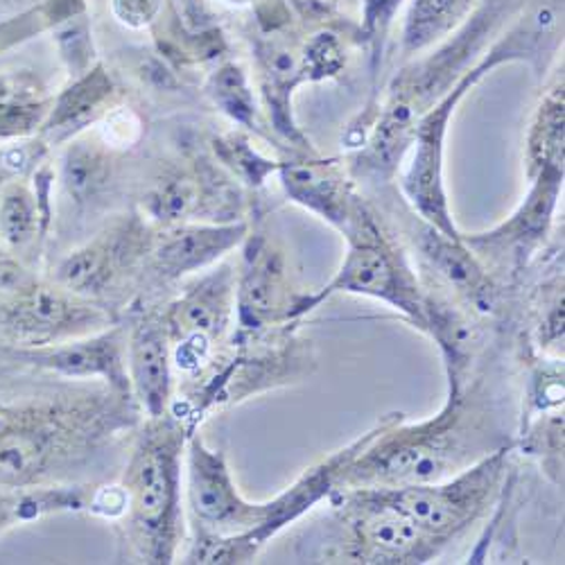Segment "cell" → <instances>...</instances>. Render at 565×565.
Returning a JSON list of instances; mask_svg holds the SVG:
<instances>
[{"label": "cell", "instance_id": "1", "mask_svg": "<svg viewBox=\"0 0 565 565\" xmlns=\"http://www.w3.org/2000/svg\"><path fill=\"white\" fill-rule=\"evenodd\" d=\"M140 418L111 387L62 390L0 407V487L62 484Z\"/></svg>", "mask_w": 565, "mask_h": 565}, {"label": "cell", "instance_id": "2", "mask_svg": "<svg viewBox=\"0 0 565 565\" xmlns=\"http://www.w3.org/2000/svg\"><path fill=\"white\" fill-rule=\"evenodd\" d=\"M191 433L170 409L146 418L131 446L120 480L127 495L120 523L131 554L143 563H174L183 545V457Z\"/></svg>", "mask_w": 565, "mask_h": 565}, {"label": "cell", "instance_id": "3", "mask_svg": "<svg viewBox=\"0 0 565 565\" xmlns=\"http://www.w3.org/2000/svg\"><path fill=\"white\" fill-rule=\"evenodd\" d=\"M468 390L450 392L439 414L409 423L405 414L392 412L385 426L366 448L342 470L338 491L394 489L420 482H437L466 468L470 439ZM473 463V461H470Z\"/></svg>", "mask_w": 565, "mask_h": 565}, {"label": "cell", "instance_id": "4", "mask_svg": "<svg viewBox=\"0 0 565 565\" xmlns=\"http://www.w3.org/2000/svg\"><path fill=\"white\" fill-rule=\"evenodd\" d=\"M513 444L482 455L473 463L437 482H420L381 493L401 509L409 521L426 532L437 545L446 547L500 500L507 482Z\"/></svg>", "mask_w": 565, "mask_h": 565}, {"label": "cell", "instance_id": "5", "mask_svg": "<svg viewBox=\"0 0 565 565\" xmlns=\"http://www.w3.org/2000/svg\"><path fill=\"white\" fill-rule=\"evenodd\" d=\"M347 235L349 254L340 271L321 290L308 295V312L333 295L369 297L403 312L418 331L426 333L428 290L420 288L416 276L390 247L379 226L362 215L358 206L351 224L347 226Z\"/></svg>", "mask_w": 565, "mask_h": 565}, {"label": "cell", "instance_id": "6", "mask_svg": "<svg viewBox=\"0 0 565 565\" xmlns=\"http://www.w3.org/2000/svg\"><path fill=\"white\" fill-rule=\"evenodd\" d=\"M344 541L335 558L364 565L428 563L444 550L396 509L381 489H347L331 495Z\"/></svg>", "mask_w": 565, "mask_h": 565}, {"label": "cell", "instance_id": "7", "mask_svg": "<svg viewBox=\"0 0 565 565\" xmlns=\"http://www.w3.org/2000/svg\"><path fill=\"white\" fill-rule=\"evenodd\" d=\"M235 282L238 267L220 263L179 292L163 310L172 344V366L195 381L226 342L235 321Z\"/></svg>", "mask_w": 565, "mask_h": 565}, {"label": "cell", "instance_id": "8", "mask_svg": "<svg viewBox=\"0 0 565 565\" xmlns=\"http://www.w3.org/2000/svg\"><path fill=\"white\" fill-rule=\"evenodd\" d=\"M114 326V312L73 295L57 282L28 280L14 292L0 295V338L10 347H41L84 338Z\"/></svg>", "mask_w": 565, "mask_h": 565}, {"label": "cell", "instance_id": "9", "mask_svg": "<svg viewBox=\"0 0 565 565\" xmlns=\"http://www.w3.org/2000/svg\"><path fill=\"white\" fill-rule=\"evenodd\" d=\"M493 62H487L473 73H468L457 86H452L446 96L418 120L409 143L412 161L403 179L405 195L423 220L439 228L441 233L450 235V238H461V235L452 224L444 191V140L448 131V120L457 103L463 98V93L478 82V77Z\"/></svg>", "mask_w": 565, "mask_h": 565}, {"label": "cell", "instance_id": "10", "mask_svg": "<svg viewBox=\"0 0 565 565\" xmlns=\"http://www.w3.org/2000/svg\"><path fill=\"white\" fill-rule=\"evenodd\" d=\"M308 295L292 286L280 252L263 238L247 245L235 282V323L241 331L297 323L308 315Z\"/></svg>", "mask_w": 565, "mask_h": 565}, {"label": "cell", "instance_id": "11", "mask_svg": "<svg viewBox=\"0 0 565 565\" xmlns=\"http://www.w3.org/2000/svg\"><path fill=\"white\" fill-rule=\"evenodd\" d=\"M0 353L12 362L53 373L64 381H96L118 394L131 396L127 371V328L116 323L84 338L41 347H3Z\"/></svg>", "mask_w": 565, "mask_h": 565}, {"label": "cell", "instance_id": "12", "mask_svg": "<svg viewBox=\"0 0 565 565\" xmlns=\"http://www.w3.org/2000/svg\"><path fill=\"white\" fill-rule=\"evenodd\" d=\"M127 371L131 396L146 418L174 407L172 344L163 312H143L127 331Z\"/></svg>", "mask_w": 565, "mask_h": 565}, {"label": "cell", "instance_id": "13", "mask_svg": "<svg viewBox=\"0 0 565 565\" xmlns=\"http://www.w3.org/2000/svg\"><path fill=\"white\" fill-rule=\"evenodd\" d=\"M245 238L247 226L243 222L170 224L148 247L150 267L161 280H179L217 265Z\"/></svg>", "mask_w": 565, "mask_h": 565}, {"label": "cell", "instance_id": "14", "mask_svg": "<svg viewBox=\"0 0 565 565\" xmlns=\"http://www.w3.org/2000/svg\"><path fill=\"white\" fill-rule=\"evenodd\" d=\"M140 256L143 254L134 238L118 235V238L90 243L64 256L53 269L51 280L73 295L109 308V299L125 292L122 288Z\"/></svg>", "mask_w": 565, "mask_h": 565}, {"label": "cell", "instance_id": "15", "mask_svg": "<svg viewBox=\"0 0 565 565\" xmlns=\"http://www.w3.org/2000/svg\"><path fill=\"white\" fill-rule=\"evenodd\" d=\"M563 183V170H539L536 181L530 198L525 200L523 209L518 211L509 222L498 226L491 233L470 235V238H461V243L478 254L491 256L495 263H502L504 256L518 265H523L530 254L541 245L545 238L547 226L552 222V213L556 206V198Z\"/></svg>", "mask_w": 565, "mask_h": 565}, {"label": "cell", "instance_id": "16", "mask_svg": "<svg viewBox=\"0 0 565 565\" xmlns=\"http://www.w3.org/2000/svg\"><path fill=\"white\" fill-rule=\"evenodd\" d=\"M418 252L428 269L441 278L444 286L466 301L473 310L489 312L495 306L498 290L489 267L482 265L478 254L470 252L461 238H450L439 228L426 224L418 231Z\"/></svg>", "mask_w": 565, "mask_h": 565}, {"label": "cell", "instance_id": "17", "mask_svg": "<svg viewBox=\"0 0 565 565\" xmlns=\"http://www.w3.org/2000/svg\"><path fill=\"white\" fill-rule=\"evenodd\" d=\"M280 174L286 193L295 202L303 204L306 209L319 213L331 224L347 231L355 213V202L349 193L347 183L333 168L303 161L282 166Z\"/></svg>", "mask_w": 565, "mask_h": 565}, {"label": "cell", "instance_id": "18", "mask_svg": "<svg viewBox=\"0 0 565 565\" xmlns=\"http://www.w3.org/2000/svg\"><path fill=\"white\" fill-rule=\"evenodd\" d=\"M90 484H45L34 489L0 487V534L8 530L39 521L43 515L62 511H88L93 495Z\"/></svg>", "mask_w": 565, "mask_h": 565}, {"label": "cell", "instance_id": "19", "mask_svg": "<svg viewBox=\"0 0 565 565\" xmlns=\"http://www.w3.org/2000/svg\"><path fill=\"white\" fill-rule=\"evenodd\" d=\"M111 90H114V84L103 68L86 73L68 90L62 93L49 118V129L66 131L84 125L109 100Z\"/></svg>", "mask_w": 565, "mask_h": 565}, {"label": "cell", "instance_id": "20", "mask_svg": "<svg viewBox=\"0 0 565 565\" xmlns=\"http://www.w3.org/2000/svg\"><path fill=\"white\" fill-rule=\"evenodd\" d=\"M39 202L19 181L0 191V241L12 252L30 247L39 233Z\"/></svg>", "mask_w": 565, "mask_h": 565}, {"label": "cell", "instance_id": "21", "mask_svg": "<svg viewBox=\"0 0 565 565\" xmlns=\"http://www.w3.org/2000/svg\"><path fill=\"white\" fill-rule=\"evenodd\" d=\"M43 116V98L34 82L23 75L0 77V134H28Z\"/></svg>", "mask_w": 565, "mask_h": 565}, {"label": "cell", "instance_id": "22", "mask_svg": "<svg viewBox=\"0 0 565 565\" xmlns=\"http://www.w3.org/2000/svg\"><path fill=\"white\" fill-rule=\"evenodd\" d=\"M532 172L563 170V84L556 86L541 105L530 136Z\"/></svg>", "mask_w": 565, "mask_h": 565}, {"label": "cell", "instance_id": "23", "mask_svg": "<svg viewBox=\"0 0 565 565\" xmlns=\"http://www.w3.org/2000/svg\"><path fill=\"white\" fill-rule=\"evenodd\" d=\"M523 450L539 457L545 473L563 484V412L552 409L525 423Z\"/></svg>", "mask_w": 565, "mask_h": 565}, {"label": "cell", "instance_id": "24", "mask_svg": "<svg viewBox=\"0 0 565 565\" xmlns=\"http://www.w3.org/2000/svg\"><path fill=\"white\" fill-rule=\"evenodd\" d=\"M109 174L107 157L88 143H73L64 154V183L68 193L84 202L105 183Z\"/></svg>", "mask_w": 565, "mask_h": 565}, {"label": "cell", "instance_id": "25", "mask_svg": "<svg viewBox=\"0 0 565 565\" xmlns=\"http://www.w3.org/2000/svg\"><path fill=\"white\" fill-rule=\"evenodd\" d=\"M202 202L200 181L191 177H174L161 183L148 200V209L154 220L163 224H179L193 215Z\"/></svg>", "mask_w": 565, "mask_h": 565}, {"label": "cell", "instance_id": "26", "mask_svg": "<svg viewBox=\"0 0 565 565\" xmlns=\"http://www.w3.org/2000/svg\"><path fill=\"white\" fill-rule=\"evenodd\" d=\"M209 93H211L213 103L233 120H238L243 125L254 122V118H256L254 98H252V90L247 86L245 73L238 66L220 68L209 84Z\"/></svg>", "mask_w": 565, "mask_h": 565}, {"label": "cell", "instance_id": "27", "mask_svg": "<svg viewBox=\"0 0 565 565\" xmlns=\"http://www.w3.org/2000/svg\"><path fill=\"white\" fill-rule=\"evenodd\" d=\"M461 6L463 0H416L407 25L409 49H420L441 34Z\"/></svg>", "mask_w": 565, "mask_h": 565}, {"label": "cell", "instance_id": "28", "mask_svg": "<svg viewBox=\"0 0 565 565\" xmlns=\"http://www.w3.org/2000/svg\"><path fill=\"white\" fill-rule=\"evenodd\" d=\"M303 75L310 79H319L326 75H335L344 66V57L340 53V45L331 34L317 36L301 60Z\"/></svg>", "mask_w": 565, "mask_h": 565}, {"label": "cell", "instance_id": "29", "mask_svg": "<svg viewBox=\"0 0 565 565\" xmlns=\"http://www.w3.org/2000/svg\"><path fill=\"white\" fill-rule=\"evenodd\" d=\"M222 157L233 166L238 168L243 177H247L252 183H263V179L274 170V166L265 159H260L254 148L243 138H226L220 143Z\"/></svg>", "mask_w": 565, "mask_h": 565}, {"label": "cell", "instance_id": "30", "mask_svg": "<svg viewBox=\"0 0 565 565\" xmlns=\"http://www.w3.org/2000/svg\"><path fill=\"white\" fill-rule=\"evenodd\" d=\"M127 509V495L122 484H107L93 489L88 513L107 518V521H120Z\"/></svg>", "mask_w": 565, "mask_h": 565}, {"label": "cell", "instance_id": "31", "mask_svg": "<svg viewBox=\"0 0 565 565\" xmlns=\"http://www.w3.org/2000/svg\"><path fill=\"white\" fill-rule=\"evenodd\" d=\"M138 134H140V120L127 109L114 111L103 125V138L107 146H116V148L131 146L138 138Z\"/></svg>", "mask_w": 565, "mask_h": 565}, {"label": "cell", "instance_id": "32", "mask_svg": "<svg viewBox=\"0 0 565 565\" xmlns=\"http://www.w3.org/2000/svg\"><path fill=\"white\" fill-rule=\"evenodd\" d=\"M159 8L161 0H114L116 17L131 28L150 23L157 17Z\"/></svg>", "mask_w": 565, "mask_h": 565}, {"label": "cell", "instance_id": "33", "mask_svg": "<svg viewBox=\"0 0 565 565\" xmlns=\"http://www.w3.org/2000/svg\"><path fill=\"white\" fill-rule=\"evenodd\" d=\"M28 280H32V276L25 267L8 249L0 247V295L19 290Z\"/></svg>", "mask_w": 565, "mask_h": 565}]
</instances>
